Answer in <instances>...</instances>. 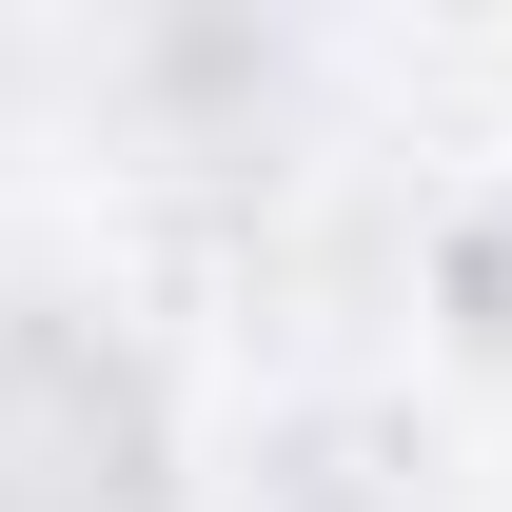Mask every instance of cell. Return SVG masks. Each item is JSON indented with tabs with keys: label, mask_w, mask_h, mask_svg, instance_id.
<instances>
[{
	"label": "cell",
	"mask_w": 512,
	"mask_h": 512,
	"mask_svg": "<svg viewBox=\"0 0 512 512\" xmlns=\"http://www.w3.org/2000/svg\"><path fill=\"white\" fill-rule=\"evenodd\" d=\"M158 493V375L60 296H0V512H138Z\"/></svg>",
	"instance_id": "obj_1"
}]
</instances>
